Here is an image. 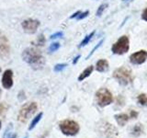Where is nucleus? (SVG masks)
<instances>
[{"instance_id": "nucleus-1", "label": "nucleus", "mask_w": 147, "mask_h": 138, "mask_svg": "<svg viewBox=\"0 0 147 138\" xmlns=\"http://www.w3.org/2000/svg\"><path fill=\"white\" fill-rule=\"evenodd\" d=\"M22 59L35 70H40L45 64L43 55L36 48H26L22 53Z\"/></svg>"}, {"instance_id": "nucleus-2", "label": "nucleus", "mask_w": 147, "mask_h": 138, "mask_svg": "<svg viewBox=\"0 0 147 138\" xmlns=\"http://www.w3.org/2000/svg\"><path fill=\"white\" fill-rule=\"evenodd\" d=\"M113 77L122 86H127L132 82L133 76L132 73L129 68L125 66H121L113 72Z\"/></svg>"}, {"instance_id": "nucleus-3", "label": "nucleus", "mask_w": 147, "mask_h": 138, "mask_svg": "<svg viewBox=\"0 0 147 138\" xmlns=\"http://www.w3.org/2000/svg\"><path fill=\"white\" fill-rule=\"evenodd\" d=\"M129 49H130V40H129V38L126 35L119 37V40L111 47L112 53L114 54H119V55L125 54L126 53H128Z\"/></svg>"}, {"instance_id": "nucleus-4", "label": "nucleus", "mask_w": 147, "mask_h": 138, "mask_svg": "<svg viewBox=\"0 0 147 138\" xmlns=\"http://www.w3.org/2000/svg\"><path fill=\"white\" fill-rule=\"evenodd\" d=\"M37 108H38V106H37L36 102H28L25 105H23L20 112H18V121L21 122H27L36 112Z\"/></svg>"}, {"instance_id": "nucleus-5", "label": "nucleus", "mask_w": 147, "mask_h": 138, "mask_svg": "<svg viewBox=\"0 0 147 138\" xmlns=\"http://www.w3.org/2000/svg\"><path fill=\"white\" fill-rule=\"evenodd\" d=\"M96 98L98 104L100 107H105L108 106L113 101V96L109 89L102 87V89H98L96 93Z\"/></svg>"}, {"instance_id": "nucleus-6", "label": "nucleus", "mask_w": 147, "mask_h": 138, "mask_svg": "<svg viewBox=\"0 0 147 138\" xmlns=\"http://www.w3.org/2000/svg\"><path fill=\"white\" fill-rule=\"evenodd\" d=\"M60 129L65 135H76L79 132V125L72 120H64L60 122Z\"/></svg>"}, {"instance_id": "nucleus-7", "label": "nucleus", "mask_w": 147, "mask_h": 138, "mask_svg": "<svg viewBox=\"0 0 147 138\" xmlns=\"http://www.w3.org/2000/svg\"><path fill=\"white\" fill-rule=\"evenodd\" d=\"M23 30L26 31L27 33H35L38 30V28L40 26V21L37 20H32V18H28V20H24L21 24Z\"/></svg>"}, {"instance_id": "nucleus-8", "label": "nucleus", "mask_w": 147, "mask_h": 138, "mask_svg": "<svg viewBox=\"0 0 147 138\" xmlns=\"http://www.w3.org/2000/svg\"><path fill=\"white\" fill-rule=\"evenodd\" d=\"M10 52V44L7 38L0 32V58H6Z\"/></svg>"}, {"instance_id": "nucleus-9", "label": "nucleus", "mask_w": 147, "mask_h": 138, "mask_svg": "<svg viewBox=\"0 0 147 138\" xmlns=\"http://www.w3.org/2000/svg\"><path fill=\"white\" fill-rule=\"evenodd\" d=\"M147 52L145 50H140L138 52L133 53L130 56V61L133 64H142L146 62Z\"/></svg>"}, {"instance_id": "nucleus-10", "label": "nucleus", "mask_w": 147, "mask_h": 138, "mask_svg": "<svg viewBox=\"0 0 147 138\" xmlns=\"http://www.w3.org/2000/svg\"><path fill=\"white\" fill-rule=\"evenodd\" d=\"M2 85L5 89H9L13 86V72L10 69H7L4 72L2 76Z\"/></svg>"}, {"instance_id": "nucleus-11", "label": "nucleus", "mask_w": 147, "mask_h": 138, "mask_svg": "<svg viewBox=\"0 0 147 138\" xmlns=\"http://www.w3.org/2000/svg\"><path fill=\"white\" fill-rule=\"evenodd\" d=\"M109 64L106 59H100L96 64V71H98L100 73H103V72L107 71L109 69Z\"/></svg>"}, {"instance_id": "nucleus-12", "label": "nucleus", "mask_w": 147, "mask_h": 138, "mask_svg": "<svg viewBox=\"0 0 147 138\" xmlns=\"http://www.w3.org/2000/svg\"><path fill=\"white\" fill-rule=\"evenodd\" d=\"M93 70H94L93 66H89L88 67H86L85 70L80 74V76H78V81H83L84 79H86V77H88L92 74V72H93Z\"/></svg>"}, {"instance_id": "nucleus-13", "label": "nucleus", "mask_w": 147, "mask_h": 138, "mask_svg": "<svg viewBox=\"0 0 147 138\" xmlns=\"http://www.w3.org/2000/svg\"><path fill=\"white\" fill-rule=\"evenodd\" d=\"M115 118H116V121H117V122L119 124V125L123 126L124 124H125L129 121L130 116H129V115L126 114V113H119V114L116 115Z\"/></svg>"}, {"instance_id": "nucleus-14", "label": "nucleus", "mask_w": 147, "mask_h": 138, "mask_svg": "<svg viewBox=\"0 0 147 138\" xmlns=\"http://www.w3.org/2000/svg\"><path fill=\"white\" fill-rule=\"evenodd\" d=\"M95 33H96V31L94 30V31L90 32V33H89L88 35H86V36L85 37V38H84V40H83V41H81V43L79 44V48L84 47V46H86V44H88V43L90 41V40L92 39V37H93V36L95 35Z\"/></svg>"}, {"instance_id": "nucleus-15", "label": "nucleus", "mask_w": 147, "mask_h": 138, "mask_svg": "<svg viewBox=\"0 0 147 138\" xmlns=\"http://www.w3.org/2000/svg\"><path fill=\"white\" fill-rule=\"evenodd\" d=\"M142 132H144V128H142V124H136V125L133 127L132 129V135L133 136H139L141 135Z\"/></svg>"}, {"instance_id": "nucleus-16", "label": "nucleus", "mask_w": 147, "mask_h": 138, "mask_svg": "<svg viewBox=\"0 0 147 138\" xmlns=\"http://www.w3.org/2000/svg\"><path fill=\"white\" fill-rule=\"evenodd\" d=\"M41 117H42V112L39 113L33 120H32V122H31L30 125V127H29V130H31V129H33V128L36 126V124L40 122V120L41 119Z\"/></svg>"}, {"instance_id": "nucleus-17", "label": "nucleus", "mask_w": 147, "mask_h": 138, "mask_svg": "<svg viewBox=\"0 0 147 138\" xmlns=\"http://www.w3.org/2000/svg\"><path fill=\"white\" fill-rule=\"evenodd\" d=\"M33 44L36 46H43L45 44V38H44L43 34H40L38 38L36 39V41L33 43Z\"/></svg>"}, {"instance_id": "nucleus-18", "label": "nucleus", "mask_w": 147, "mask_h": 138, "mask_svg": "<svg viewBox=\"0 0 147 138\" xmlns=\"http://www.w3.org/2000/svg\"><path fill=\"white\" fill-rule=\"evenodd\" d=\"M138 102H139L141 105L144 106V105H147V95L146 94H144L142 93L138 96Z\"/></svg>"}, {"instance_id": "nucleus-19", "label": "nucleus", "mask_w": 147, "mask_h": 138, "mask_svg": "<svg viewBox=\"0 0 147 138\" xmlns=\"http://www.w3.org/2000/svg\"><path fill=\"white\" fill-rule=\"evenodd\" d=\"M108 7H109L108 4H102L101 6H99V7L98 8V10H96V17H101V16H102L103 12L106 10V8H107Z\"/></svg>"}, {"instance_id": "nucleus-20", "label": "nucleus", "mask_w": 147, "mask_h": 138, "mask_svg": "<svg viewBox=\"0 0 147 138\" xmlns=\"http://www.w3.org/2000/svg\"><path fill=\"white\" fill-rule=\"evenodd\" d=\"M8 128L7 129V131L5 132L4 138H17V135L16 133H14L11 130V126H10V129H9V131H8Z\"/></svg>"}, {"instance_id": "nucleus-21", "label": "nucleus", "mask_w": 147, "mask_h": 138, "mask_svg": "<svg viewBox=\"0 0 147 138\" xmlns=\"http://www.w3.org/2000/svg\"><path fill=\"white\" fill-rule=\"evenodd\" d=\"M60 48V43H53L50 45L49 47V51L51 53H53V52H56V51Z\"/></svg>"}, {"instance_id": "nucleus-22", "label": "nucleus", "mask_w": 147, "mask_h": 138, "mask_svg": "<svg viewBox=\"0 0 147 138\" xmlns=\"http://www.w3.org/2000/svg\"><path fill=\"white\" fill-rule=\"evenodd\" d=\"M104 43V40H101V41H99V43H98V44H96V45L95 46V47H94L93 49H92V51H91V52H90V53H89L88 55H87V57H86V59H88V58H89V57L91 56V55H92V54H93V53H94L96 52V50H98V47H100V46H101V45H102V43Z\"/></svg>"}, {"instance_id": "nucleus-23", "label": "nucleus", "mask_w": 147, "mask_h": 138, "mask_svg": "<svg viewBox=\"0 0 147 138\" xmlns=\"http://www.w3.org/2000/svg\"><path fill=\"white\" fill-rule=\"evenodd\" d=\"M66 66H67V64H56V66H54L53 70H54L55 72H60V71L63 70V69L65 68Z\"/></svg>"}, {"instance_id": "nucleus-24", "label": "nucleus", "mask_w": 147, "mask_h": 138, "mask_svg": "<svg viewBox=\"0 0 147 138\" xmlns=\"http://www.w3.org/2000/svg\"><path fill=\"white\" fill-rule=\"evenodd\" d=\"M88 14H89V11H85V12H81L79 15H78V17L76 18H77V20H83V18H86L87 16H88Z\"/></svg>"}, {"instance_id": "nucleus-25", "label": "nucleus", "mask_w": 147, "mask_h": 138, "mask_svg": "<svg viewBox=\"0 0 147 138\" xmlns=\"http://www.w3.org/2000/svg\"><path fill=\"white\" fill-rule=\"evenodd\" d=\"M63 35V32H62V31H59V32H56V33H54V34H53V35H51L50 39L53 40V39H56V38H60V37H62Z\"/></svg>"}, {"instance_id": "nucleus-26", "label": "nucleus", "mask_w": 147, "mask_h": 138, "mask_svg": "<svg viewBox=\"0 0 147 138\" xmlns=\"http://www.w3.org/2000/svg\"><path fill=\"white\" fill-rule=\"evenodd\" d=\"M7 105L5 103H1L0 104V116H1L2 114H4V112L7 110Z\"/></svg>"}, {"instance_id": "nucleus-27", "label": "nucleus", "mask_w": 147, "mask_h": 138, "mask_svg": "<svg viewBox=\"0 0 147 138\" xmlns=\"http://www.w3.org/2000/svg\"><path fill=\"white\" fill-rule=\"evenodd\" d=\"M142 20H144V21L147 22V7L144 9V11H142Z\"/></svg>"}, {"instance_id": "nucleus-28", "label": "nucleus", "mask_w": 147, "mask_h": 138, "mask_svg": "<svg viewBox=\"0 0 147 138\" xmlns=\"http://www.w3.org/2000/svg\"><path fill=\"white\" fill-rule=\"evenodd\" d=\"M137 116H138V113L136 112H134V110H131V112H130V117L131 118L135 119V118H137Z\"/></svg>"}, {"instance_id": "nucleus-29", "label": "nucleus", "mask_w": 147, "mask_h": 138, "mask_svg": "<svg viewBox=\"0 0 147 138\" xmlns=\"http://www.w3.org/2000/svg\"><path fill=\"white\" fill-rule=\"evenodd\" d=\"M80 13H81V11H80V10H79V11H76V13H74L73 15L70 17V18H77V17H78V15H79Z\"/></svg>"}, {"instance_id": "nucleus-30", "label": "nucleus", "mask_w": 147, "mask_h": 138, "mask_svg": "<svg viewBox=\"0 0 147 138\" xmlns=\"http://www.w3.org/2000/svg\"><path fill=\"white\" fill-rule=\"evenodd\" d=\"M81 56H80V55H77V56L75 58V60H74V61H73V64H76V63H77V61H78V60H79V58H80Z\"/></svg>"}, {"instance_id": "nucleus-31", "label": "nucleus", "mask_w": 147, "mask_h": 138, "mask_svg": "<svg viewBox=\"0 0 147 138\" xmlns=\"http://www.w3.org/2000/svg\"><path fill=\"white\" fill-rule=\"evenodd\" d=\"M1 93H2V91H1V89H0V96H1Z\"/></svg>"}, {"instance_id": "nucleus-32", "label": "nucleus", "mask_w": 147, "mask_h": 138, "mask_svg": "<svg viewBox=\"0 0 147 138\" xmlns=\"http://www.w3.org/2000/svg\"><path fill=\"white\" fill-rule=\"evenodd\" d=\"M0 128H1V122H0Z\"/></svg>"}, {"instance_id": "nucleus-33", "label": "nucleus", "mask_w": 147, "mask_h": 138, "mask_svg": "<svg viewBox=\"0 0 147 138\" xmlns=\"http://www.w3.org/2000/svg\"><path fill=\"white\" fill-rule=\"evenodd\" d=\"M122 1H126V0H122Z\"/></svg>"}, {"instance_id": "nucleus-34", "label": "nucleus", "mask_w": 147, "mask_h": 138, "mask_svg": "<svg viewBox=\"0 0 147 138\" xmlns=\"http://www.w3.org/2000/svg\"><path fill=\"white\" fill-rule=\"evenodd\" d=\"M0 72H1V68H0Z\"/></svg>"}]
</instances>
